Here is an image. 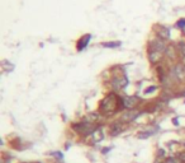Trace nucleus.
I'll return each instance as SVG.
<instances>
[{
	"label": "nucleus",
	"mask_w": 185,
	"mask_h": 163,
	"mask_svg": "<svg viewBox=\"0 0 185 163\" xmlns=\"http://www.w3.org/2000/svg\"><path fill=\"white\" fill-rule=\"evenodd\" d=\"M148 57H150V61H151L152 64H157L161 59H162V52L155 51V50H150Z\"/></svg>",
	"instance_id": "1a4fd4ad"
},
{
	"label": "nucleus",
	"mask_w": 185,
	"mask_h": 163,
	"mask_svg": "<svg viewBox=\"0 0 185 163\" xmlns=\"http://www.w3.org/2000/svg\"><path fill=\"white\" fill-rule=\"evenodd\" d=\"M175 26H176V28H179V29H185V18L179 19Z\"/></svg>",
	"instance_id": "f8f14e48"
},
{
	"label": "nucleus",
	"mask_w": 185,
	"mask_h": 163,
	"mask_svg": "<svg viewBox=\"0 0 185 163\" xmlns=\"http://www.w3.org/2000/svg\"><path fill=\"white\" fill-rule=\"evenodd\" d=\"M138 115H140V112H137L136 110H128L121 116V121H123V122L134 121V120L138 117Z\"/></svg>",
	"instance_id": "7ed1b4c3"
},
{
	"label": "nucleus",
	"mask_w": 185,
	"mask_h": 163,
	"mask_svg": "<svg viewBox=\"0 0 185 163\" xmlns=\"http://www.w3.org/2000/svg\"><path fill=\"white\" fill-rule=\"evenodd\" d=\"M156 32L159 34V37L162 38V40H169V38H170V29H169L167 27L159 26V28L156 29Z\"/></svg>",
	"instance_id": "6e6552de"
},
{
	"label": "nucleus",
	"mask_w": 185,
	"mask_h": 163,
	"mask_svg": "<svg viewBox=\"0 0 185 163\" xmlns=\"http://www.w3.org/2000/svg\"><path fill=\"white\" fill-rule=\"evenodd\" d=\"M122 122L123 121H115V122H113L110 125V135L112 137H117L118 134H121L122 131H123V125H122Z\"/></svg>",
	"instance_id": "39448f33"
},
{
	"label": "nucleus",
	"mask_w": 185,
	"mask_h": 163,
	"mask_svg": "<svg viewBox=\"0 0 185 163\" xmlns=\"http://www.w3.org/2000/svg\"><path fill=\"white\" fill-rule=\"evenodd\" d=\"M180 159H181L183 162H185V153H181V154H180Z\"/></svg>",
	"instance_id": "2eb2a0df"
},
{
	"label": "nucleus",
	"mask_w": 185,
	"mask_h": 163,
	"mask_svg": "<svg viewBox=\"0 0 185 163\" xmlns=\"http://www.w3.org/2000/svg\"><path fill=\"white\" fill-rule=\"evenodd\" d=\"M90 40H91V34H85V36L80 37V40L78 41V45H76L78 51H83V50H85L86 46L89 45Z\"/></svg>",
	"instance_id": "20e7f679"
},
{
	"label": "nucleus",
	"mask_w": 185,
	"mask_h": 163,
	"mask_svg": "<svg viewBox=\"0 0 185 163\" xmlns=\"http://www.w3.org/2000/svg\"><path fill=\"white\" fill-rule=\"evenodd\" d=\"M123 103H124V108L132 110L138 103V98L137 97H126V98H123Z\"/></svg>",
	"instance_id": "0eeeda50"
},
{
	"label": "nucleus",
	"mask_w": 185,
	"mask_h": 163,
	"mask_svg": "<svg viewBox=\"0 0 185 163\" xmlns=\"http://www.w3.org/2000/svg\"><path fill=\"white\" fill-rule=\"evenodd\" d=\"M155 89H156V87H155V85H152V87H148V88L145 91V94H148V93H151V92H153V91H155Z\"/></svg>",
	"instance_id": "4468645a"
},
{
	"label": "nucleus",
	"mask_w": 185,
	"mask_h": 163,
	"mask_svg": "<svg viewBox=\"0 0 185 163\" xmlns=\"http://www.w3.org/2000/svg\"><path fill=\"white\" fill-rule=\"evenodd\" d=\"M184 145H185V144H184Z\"/></svg>",
	"instance_id": "dca6fc26"
},
{
	"label": "nucleus",
	"mask_w": 185,
	"mask_h": 163,
	"mask_svg": "<svg viewBox=\"0 0 185 163\" xmlns=\"http://www.w3.org/2000/svg\"><path fill=\"white\" fill-rule=\"evenodd\" d=\"M127 79L126 78H113L112 79V87L114 89H122L127 85Z\"/></svg>",
	"instance_id": "423d86ee"
},
{
	"label": "nucleus",
	"mask_w": 185,
	"mask_h": 163,
	"mask_svg": "<svg viewBox=\"0 0 185 163\" xmlns=\"http://www.w3.org/2000/svg\"><path fill=\"white\" fill-rule=\"evenodd\" d=\"M124 107L123 103V98H118L114 93H109L103 98L100 102V112H103L104 115H113L115 111H119V108Z\"/></svg>",
	"instance_id": "f257e3e1"
},
{
	"label": "nucleus",
	"mask_w": 185,
	"mask_h": 163,
	"mask_svg": "<svg viewBox=\"0 0 185 163\" xmlns=\"http://www.w3.org/2000/svg\"><path fill=\"white\" fill-rule=\"evenodd\" d=\"M122 44L119 41H117V42H103V44H102V46H103V47H105V49H117Z\"/></svg>",
	"instance_id": "9d476101"
},
{
	"label": "nucleus",
	"mask_w": 185,
	"mask_h": 163,
	"mask_svg": "<svg viewBox=\"0 0 185 163\" xmlns=\"http://www.w3.org/2000/svg\"><path fill=\"white\" fill-rule=\"evenodd\" d=\"M151 50H155V51H159V52L164 54V52H166L167 46H166V44H165V41L162 40V38L157 37L151 42Z\"/></svg>",
	"instance_id": "f03ea898"
},
{
	"label": "nucleus",
	"mask_w": 185,
	"mask_h": 163,
	"mask_svg": "<svg viewBox=\"0 0 185 163\" xmlns=\"http://www.w3.org/2000/svg\"><path fill=\"white\" fill-rule=\"evenodd\" d=\"M176 50H178L183 56H185V41H180L178 44V46H176Z\"/></svg>",
	"instance_id": "9b49d317"
},
{
	"label": "nucleus",
	"mask_w": 185,
	"mask_h": 163,
	"mask_svg": "<svg viewBox=\"0 0 185 163\" xmlns=\"http://www.w3.org/2000/svg\"><path fill=\"white\" fill-rule=\"evenodd\" d=\"M183 161L180 159V158H176V157H170V158H167L166 161H165L164 163H181Z\"/></svg>",
	"instance_id": "ddd939ff"
}]
</instances>
